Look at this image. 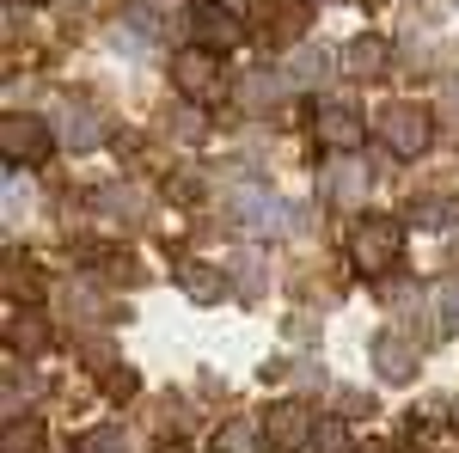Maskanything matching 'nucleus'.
Segmentation results:
<instances>
[{
	"label": "nucleus",
	"mask_w": 459,
	"mask_h": 453,
	"mask_svg": "<svg viewBox=\"0 0 459 453\" xmlns=\"http://www.w3.org/2000/svg\"><path fill=\"white\" fill-rule=\"evenodd\" d=\"M325 80V49H294L288 56V86H313Z\"/></svg>",
	"instance_id": "nucleus-22"
},
{
	"label": "nucleus",
	"mask_w": 459,
	"mask_h": 453,
	"mask_svg": "<svg viewBox=\"0 0 459 453\" xmlns=\"http://www.w3.org/2000/svg\"><path fill=\"white\" fill-rule=\"evenodd\" d=\"M361 135H368V123H361V110H355V105H325L313 117V141H318V147H331V153H355Z\"/></svg>",
	"instance_id": "nucleus-10"
},
{
	"label": "nucleus",
	"mask_w": 459,
	"mask_h": 453,
	"mask_svg": "<svg viewBox=\"0 0 459 453\" xmlns=\"http://www.w3.org/2000/svg\"><path fill=\"white\" fill-rule=\"evenodd\" d=\"M233 288H239L246 301L264 294V270H257V257H233Z\"/></svg>",
	"instance_id": "nucleus-24"
},
{
	"label": "nucleus",
	"mask_w": 459,
	"mask_h": 453,
	"mask_svg": "<svg viewBox=\"0 0 459 453\" xmlns=\"http://www.w3.org/2000/svg\"><path fill=\"white\" fill-rule=\"evenodd\" d=\"M184 31L196 37L203 49H227V43H239V37H246V25L233 19V6H227V0H190V6H184Z\"/></svg>",
	"instance_id": "nucleus-7"
},
{
	"label": "nucleus",
	"mask_w": 459,
	"mask_h": 453,
	"mask_svg": "<svg viewBox=\"0 0 459 453\" xmlns=\"http://www.w3.org/2000/svg\"><path fill=\"white\" fill-rule=\"evenodd\" d=\"M429 307H435V337H459V276H441L429 288Z\"/></svg>",
	"instance_id": "nucleus-17"
},
{
	"label": "nucleus",
	"mask_w": 459,
	"mask_h": 453,
	"mask_svg": "<svg viewBox=\"0 0 459 453\" xmlns=\"http://www.w3.org/2000/svg\"><path fill=\"white\" fill-rule=\"evenodd\" d=\"M454 423H459V398H454Z\"/></svg>",
	"instance_id": "nucleus-30"
},
{
	"label": "nucleus",
	"mask_w": 459,
	"mask_h": 453,
	"mask_svg": "<svg viewBox=\"0 0 459 453\" xmlns=\"http://www.w3.org/2000/svg\"><path fill=\"white\" fill-rule=\"evenodd\" d=\"M361 190H368V172L361 166H337L331 172V203H355Z\"/></svg>",
	"instance_id": "nucleus-23"
},
{
	"label": "nucleus",
	"mask_w": 459,
	"mask_h": 453,
	"mask_svg": "<svg viewBox=\"0 0 459 453\" xmlns=\"http://www.w3.org/2000/svg\"><path fill=\"white\" fill-rule=\"evenodd\" d=\"M350 264L361 276H392V270L404 264V221H398V214H355Z\"/></svg>",
	"instance_id": "nucleus-1"
},
{
	"label": "nucleus",
	"mask_w": 459,
	"mask_h": 453,
	"mask_svg": "<svg viewBox=\"0 0 459 453\" xmlns=\"http://www.w3.org/2000/svg\"><path fill=\"white\" fill-rule=\"evenodd\" d=\"M172 276H178V288H184L196 307H214V301L227 294V270H221V264H209V257H184Z\"/></svg>",
	"instance_id": "nucleus-11"
},
{
	"label": "nucleus",
	"mask_w": 459,
	"mask_h": 453,
	"mask_svg": "<svg viewBox=\"0 0 459 453\" xmlns=\"http://www.w3.org/2000/svg\"><path fill=\"white\" fill-rule=\"evenodd\" d=\"M386 62H392L386 37H355L350 49H343V74H350V80H380Z\"/></svg>",
	"instance_id": "nucleus-13"
},
{
	"label": "nucleus",
	"mask_w": 459,
	"mask_h": 453,
	"mask_svg": "<svg viewBox=\"0 0 459 453\" xmlns=\"http://www.w3.org/2000/svg\"><path fill=\"white\" fill-rule=\"evenodd\" d=\"M56 141L68 147V153H92V147H105L110 141V123L99 105H62L56 110Z\"/></svg>",
	"instance_id": "nucleus-9"
},
{
	"label": "nucleus",
	"mask_w": 459,
	"mask_h": 453,
	"mask_svg": "<svg viewBox=\"0 0 459 453\" xmlns=\"http://www.w3.org/2000/svg\"><path fill=\"white\" fill-rule=\"evenodd\" d=\"M300 19H307V13H300L294 0H288V6H276V25H270V37H276V43H288V37H300Z\"/></svg>",
	"instance_id": "nucleus-27"
},
{
	"label": "nucleus",
	"mask_w": 459,
	"mask_h": 453,
	"mask_svg": "<svg viewBox=\"0 0 459 453\" xmlns=\"http://www.w3.org/2000/svg\"><path fill=\"white\" fill-rule=\"evenodd\" d=\"M74 453H129V441H123L117 423H99V429H86V435L74 441Z\"/></svg>",
	"instance_id": "nucleus-21"
},
{
	"label": "nucleus",
	"mask_w": 459,
	"mask_h": 453,
	"mask_svg": "<svg viewBox=\"0 0 459 453\" xmlns=\"http://www.w3.org/2000/svg\"><path fill=\"white\" fill-rule=\"evenodd\" d=\"M31 6H37V0H31Z\"/></svg>",
	"instance_id": "nucleus-31"
},
{
	"label": "nucleus",
	"mask_w": 459,
	"mask_h": 453,
	"mask_svg": "<svg viewBox=\"0 0 459 453\" xmlns=\"http://www.w3.org/2000/svg\"><path fill=\"white\" fill-rule=\"evenodd\" d=\"M227 221H233V233H246V240H276V233H294V209H288L276 190H264V184L233 190V196H227Z\"/></svg>",
	"instance_id": "nucleus-2"
},
{
	"label": "nucleus",
	"mask_w": 459,
	"mask_h": 453,
	"mask_svg": "<svg viewBox=\"0 0 459 453\" xmlns=\"http://www.w3.org/2000/svg\"><path fill=\"white\" fill-rule=\"evenodd\" d=\"M411 227H423V233H441V227H454V196H447V190H417V196H411Z\"/></svg>",
	"instance_id": "nucleus-14"
},
{
	"label": "nucleus",
	"mask_w": 459,
	"mask_h": 453,
	"mask_svg": "<svg viewBox=\"0 0 459 453\" xmlns=\"http://www.w3.org/2000/svg\"><path fill=\"white\" fill-rule=\"evenodd\" d=\"M0 288H6V301H13V307H31V301H43V276H37L31 257H6Z\"/></svg>",
	"instance_id": "nucleus-15"
},
{
	"label": "nucleus",
	"mask_w": 459,
	"mask_h": 453,
	"mask_svg": "<svg viewBox=\"0 0 459 453\" xmlns=\"http://www.w3.org/2000/svg\"><path fill=\"white\" fill-rule=\"evenodd\" d=\"M313 453H355V435L343 417H318L313 429Z\"/></svg>",
	"instance_id": "nucleus-19"
},
{
	"label": "nucleus",
	"mask_w": 459,
	"mask_h": 453,
	"mask_svg": "<svg viewBox=\"0 0 459 453\" xmlns=\"http://www.w3.org/2000/svg\"><path fill=\"white\" fill-rule=\"evenodd\" d=\"M374 135L386 141L392 160H417V153H429V141H435V117L423 105H411V99H398V105H386L374 117Z\"/></svg>",
	"instance_id": "nucleus-3"
},
{
	"label": "nucleus",
	"mask_w": 459,
	"mask_h": 453,
	"mask_svg": "<svg viewBox=\"0 0 459 453\" xmlns=\"http://www.w3.org/2000/svg\"><path fill=\"white\" fill-rule=\"evenodd\" d=\"M288 92H294V86H288V74H251L246 86H239V105H246L251 117H264V110L282 105Z\"/></svg>",
	"instance_id": "nucleus-16"
},
{
	"label": "nucleus",
	"mask_w": 459,
	"mask_h": 453,
	"mask_svg": "<svg viewBox=\"0 0 459 453\" xmlns=\"http://www.w3.org/2000/svg\"><path fill=\"white\" fill-rule=\"evenodd\" d=\"M56 147H62V141H56V129H49L43 117H31V110L0 117V153H6V166H43Z\"/></svg>",
	"instance_id": "nucleus-5"
},
{
	"label": "nucleus",
	"mask_w": 459,
	"mask_h": 453,
	"mask_svg": "<svg viewBox=\"0 0 459 453\" xmlns=\"http://www.w3.org/2000/svg\"><path fill=\"white\" fill-rule=\"evenodd\" d=\"M99 386H105L110 398H135V392H142L135 368H105V374H99Z\"/></svg>",
	"instance_id": "nucleus-26"
},
{
	"label": "nucleus",
	"mask_w": 459,
	"mask_h": 453,
	"mask_svg": "<svg viewBox=\"0 0 459 453\" xmlns=\"http://www.w3.org/2000/svg\"><path fill=\"white\" fill-rule=\"evenodd\" d=\"M368 355H374V368H380V380H386V386H411V380H417V368H423V349L411 344L398 325H386V331L374 337Z\"/></svg>",
	"instance_id": "nucleus-8"
},
{
	"label": "nucleus",
	"mask_w": 459,
	"mask_h": 453,
	"mask_svg": "<svg viewBox=\"0 0 459 453\" xmlns=\"http://www.w3.org/2000/svg\"><path fill=\"white\" fill-rule=\"evenodd\" d=\"M172 86L190 99V105H214L221 92H227V68H221V49H203V43H190V49H178L172 56Z\"/></svg>",
	"instance_id": "nucleus-4"
},
{
	"label": "nucleus",
	"mask_w": 459,
	"mask_h": 453,
	"mask_svg": "<svg viewBox=\"0 0 459 453\" xmlns=\"http://www.w3.org/2000/svg\"><path fill=\"white\" fill-rule=\"evenodd\" d=\"M355 453H398V448H392V441H361Z\"/></svg>",
	"instance_id": "nucleus-28"
},
{
	"label": "nucleus",
	"mask_w": 459,
	"mask_h": 453,
	"mask_svg": "<svg viewBox=\"0 0 459 453\" xmlns=\"http://www.w3.org/2000/svg\"><path fill=\"white\" fill-rule=\"evenodd\" d=\"M6 349H13V355H43V349H49V325H43V313L13 307V313H6Z\"/></svg>",
	"instance_id": "nucleus-12"
},
{
	"label": "nucleus",
	"mask_w": 459,
	"mask_h": 453,
	"mask_svg": "<svg viewBox=\"0 0 459 453\" xmlns=\"http://www.w3.org/2000/svg\"><path fill=\"white\" fill-rule=\"evenodd\" d=\"M264 441L276 453H300V448H313V429H318V417L300 405V398H276L270 411H264Z\"/></svg>",
	"instance_id": "nucleus-6"
},
{
	"label": "nucleus",
	"mask_w": 459,
	"mask_h": 453,
	"mask_svg": "<svg viewBox=\"0 0 459 453\" xmlns=\"http://www.w3.org/2000/svg\"><path fill=\"white\" fill-rule=\"evenodd\" d=\"M62 307H68L74 325H105V294L99 288H86V282H74V288H62Z\"/></svg>",
	"instance_id": "nucleus-18"
},
{
	"label": "nucleus",
	"mask_w": 459,
	"mask_h": 453,
	"mask_svg": "<svg viewBox=\"0 0 459 453\" xmlns=\"http://www.w3.org/2000/svg\"><path fill=\"white\" fill-rule=\"evenodd\" d=\"M257 441H264V429H251V423H221L214 453H257Z\"/></svg>",
	"instance_id": "nucleus-20"
},
{
	"label": "nucleus",
	"mask_w": 459,
	"mask_h": 453,
	"mask_svg": "<svg viewBox=\"0 0 459 453\" xmlns=\"http://www.w3.org/2000/svg\"><path fill=\"white\" fill-rule=\"evenodd\" d=\"M6 453H43V429H37L31 417L13 423V429H6Z\"/></svg>",
	"instance_id": "nucleus-25"
},
{
	"label": "nucleus",
	"mask_w": 459,
	"mask_h": 453,
	"mask_svg": "<svg viewBox=\"0 0 459 453\" xmlns=\"http://www.w3.org/2000/svg\"><path fill=\"white\" fill-rule=\"evenodd\" d=\"M160 453H184V448H178V441H160Z\"/></svg>",
	"instance_id": "nucleus-29"
}]
</instances>
